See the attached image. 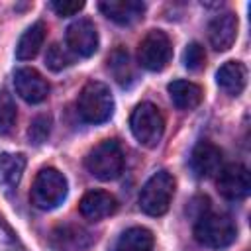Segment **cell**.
<instances>
[{
	"label": "cell",
	"instance_id": "9c48e42d",
	"mask_svg": "<svg viewBox=\"0 0 251 251\" xmlns=\"http://www.w3.org/2000/svg\"><path fill=\"white\" fill-rule=\"evenodd\" d=\"M67 49L75 57H90L98 49V31L90 20H76L67 27Z\"/></svg>",
	"mask_w": 251,
	"mask_h": 251
},
{
	"label": "cell",
	"instance_id": "484cf974",
	"mask_svg": "<svg viewBox=\"0 0 251 251\" xmlns=\"http://www.w3.org/2000/svg\"><path fill=\"white\" fill-rule=\"evenodd\" d=\"M53 12H57V16L61 18H67V16H75L78 14L82 8H84V2L82 0H55L49 4Z\"/></svg>",
	"mask_w": 251,
	"mask_h": 251
},
{
	"label": "cell",
	"instance_id": "5bb4252c",
	"mask_svg": "<svg viewBox=\"0 0 251 251\" xmlns=\"http://www.w3.org/2000/svg\"><path fill=\"white\" fill-rule=\"evenodd\" d=\"M100 12L120 25H129L143 18L145 4L139 0H104L98 4Z\"/></svg>",
	"mask_w": 251,
	"mask_h": 251
},
{
	"label": "cell",
	"instance_id": "4316f807",
	"mask_svg": "<svg viewBox=\"0 0 251 251\" xmlns=\"http://www.w3.org/2000/svg\"><path fill=\"white\" fill-rule=\"evenodd\" d=\"M0 251H24V247L10 231V227L2 222V218H0Z\"/></svg>",
	"mask_w": 251,
	"mask_h": 251
},
{
	"label": "cell",
	"instance_id": "7a4b0ae2",
	"mask_svg": "<svg viewBox=\"0 0 251 251\" xmlns=\"http://www.w3.org/2000/svg\"><path fill=\"white\" fill-rule=\"evenodd\" d=\"M237 235V227L233 220L227 214H218V212H204L198 216L194 224V237L198 243L212 247V249H222L233 243Z\"/></svg>",
	"mask_w": 251,
	"mask_h": 251
},
{
	"label": "cell",
	"instance_id": "6da1fadb",
	"mask_svg": "<svg viewBox=\"0 0 251 251\" xmlns=\"http://www.w3.org/2000/svg\"><path fill=\"white\" fill-rule=\"evenodd\" d=\"M76 110L80 118L88 124H102L114 114V96L108 84L100 80H90L78 94Z\"/></svg>",
	"mask_w": 251,
	"mask_h": 251
},
{
	"label": "cell",
	"instance_id": "7c38bea8",
	"mask_svg": "<svg viewBox=\"0 0 251 251\" xmlns=\"http://www.w3.org/2000/svg\"><path fill=\"white\" fill-rule=\"evenodd\" d=\"M237 37V16L231 12L218 14L208 25V39L216 51H227Z\"/></svg>",
	"mask_w": 251,
	"mask_h": 251
},
{
	"label": "cell",
	"instance_id": "30bf717a",
	"mask_svg": "<svg viewBox=\"0 0 251 251\" xmlns=\"http://www.w3.org/2000/svg\"><path fill=\"white\" fill-rule=\"evenodd\" d=\"M14 86L20 98L25 100L27 104H39L49 94L47 80L31 67H22L14 73Z\"/></svg>",
	"mask_w": 251,
	"mask_h": 251
},
{
	"label": "cell",
	"instance_id": "44dd1931",
	"mask_svg": "<svg viewBox=\"0 0 251 251\" xmlns=\"http://www.w3.org/2000/svg\"><path fill=\"white\" fill-rule=\"evenodd\" d=\"M108 69L114 75V78L122 84V86H129L135 80V73L131 67V59L127 55V51L124 49H116L110 57H108Z\"/></svg>",
	"mask_w": 251,
	"mask_h": 251
},
{
	"label": "cell",
	"instance_id": "52a82bcc",
	"mask_svg": "<svg viewBox=\"0 0 251 251\" xmlns=\"http://www.w3.org/2000/svg\"><path fill=\"white\" fill-rule=\"evenodd\" d=\"M171 55H173V45H171V39L165 31L161 29H151L139 43V49H137V59H139V65L147 71H163L169 61H171Z\"/></svg>",
	"mask_w": 251,
	"mask_h": 251
},
{
	"label": "cell",
	"instance_id": "e0dca14e",
	"mask_svg": "<svg viewBox=\"0 0 251 251\" xmlns=\"http://www.w3.org/2000/svg\"><path fill=\"white\" fill-rule=\"evenodd\" d=\"M167 90L178 110H194L202 102V88L190 80H173Z\"/></svg>",
	"mask_w": 251,
	"mask_h": 251
},
{
	"label": "cell",
	"instance_id": "8fae6325",
	"mask_svg": "<svg viewBox=\"0 0 251 251\" xmlns=\"http://www.w3.org/2000/svg\"><path fill=\"white\" fill-rule=\"evenodd\" d=\"M190 167L198 178H212L222 171V151L212 141H200L192 149Z\"/></svg>",
	"mask_w": 251,
	"mask_h": 251
},
{
	"label": "cell",
	"instance_id": "d6986e66",
	"mask_svg": "<svg viewBox=\"0 0 251 251\" xmlns=\"http://www.w3.org/2000/svg\"><path fill=\"white\" fill-rule=\"evenodd\" d=\"M153 243H155L153 233L147 227L135 226V227L126 229L118 237V241L114 245V251H151Z\"/></svg>",
	"mask_w": 251,
	"mask_h": 251
},
{
	"label": "cell",
	"instance_id": "8992f818",
	"mask_svg": "<svg viewBox=\"0 0 251 251\" xmlns=\"http://www.w3.org/2000/svg\"><path fill=\"white\" fill-rule=\"evenodd\" d=\"M129 127L133 137L143 147H155L165 131V120L159 112V108L151 102H141L135 106L129 118Z\"/></svg>",
	"mask_w": 251,
	"mask_h": 251
},
{
	"label": "cell",
	"instance_id": "ac0fdd59",
	"mask_svg": "<svg viewBox=\"0 0 251 251\" xmlns=\"http://www.w3.org/2000/svg\"><path fill=\"white\" fill-rule=\"evenodd\" d=\"M43 41H45V24L43 22H35L33 25H29L22 33V37H20V41L16 45V57L20 61L33 59L39 53V49L43 47Z\"/></svg>",
	"mask_w": 251,
	"mask_h": 251
},
{
	"label": "cell",
	"instance_id": "ba28073f",
	"mask_svg": "<svg viewBox=\"0 0 251 251\" xmlns=\"http://www.w3.org/2000/svg\"><path fill=\"white\" fill-rule=\"evenodd\" d=\"M218 180V192L227 198V200H241L249 194L251 188V178H249V171L239 165V163H231L222 167V171L216 175Z\"/></svg>",
	"mask_w": 251,
	"mask_h": 251
},
{
	"label": "cell",
	"instance_id": "d4e9b609",
	"mask_svg": "<svg viewBox=\"0 0 251 251\" xmlns=\"http://www.w3.org/2000/svg\"><path fill=\"white\" fill-rule=\"evenodd\" d=\"M49 133H51V118H49V116H45V114L37 116V118L31 122L29 129H27L29 141H31V143H35V145L43 143V141L49 137Z\"/></svg>",
	"mask_w": 251,
	"mask_h": 251
},
{
	"label": "cell",
	"instance_id": "277c9868",
	"mask_svg": "<svg viewBox=\"0 0 251 251\" xmlns=\"http://www.w3.org/2000/svg\"><path fill=\"white\" fill-rule=\"evenodd\" d=\"M88 173L98 180H114L124 171V153L118 141L104 139L96 147H92L84 161Z\"/></svg>",
	"mask_w": 251,
	"mask_h": 251
},
{
	"label": "cell",
	"instance_id": "7402d4cb",
	"mask_svg": "<svg viewBox=\"0 0 251 251\" xmlns=\"http://www.w3.org/2000/svg\"><path fill=\"white\" fill-rule=\"evenodd\" d=\"M75 61V55L65 49L61 43H53L47 47V53H45V65L51 69V71H63L67 67H71Z\"/></svg>",
	"mask_w": 251,
	"mask_h": 251
},
{
	"label": "cell",
	"instance_id": "cb8c5ba5",
	"mask_svg": "<svg viewBox=\"0 0 251 251\" xmlns=\"http://www.w3.org/2000/svg\"><path fill=\"white\" fill-rule=\"evenodd\" d=\"M204 61H206V53H204V47L196 41L188 43L184 53H182V63L188 71H200L204 67Z\"/></svg>",
	"mask_w": 251,
	"mask_h": 251
},
{
	"label": "cell",
	"instance_id": "3957f363",
	"mask_svg": "<svg viewBox=\"0 0 251 251\" xmlns=\"http://www.w3.org/2000/svg\"><path fill=\"white\" fill-rule=\"evenodd\" d=\"M67 178L63 176V173H59L53 167H45L37 173L33 184H31V204L37 210H53L57 208L65 198H67Z\"/></svg>",
	"mask_w": 251,
	"mask_h": 251
},
{
	"label": "cell",
	"instance_id": "2e32d148",
	"mask_svg": "<svg viewBox=\"0 0 251 251\" xmlns=\"http://www.w3.org/2000/svg\"><path fill=\"white\" fill-rule=\"evenodd\" d=\"M90 243V233L78 226H61L51 233V245L55 251H84Z\"/></svg>",
	"mask_w": 251,
	"mask_h": 251
},
{
	"label": "cell",
	"instance_id": "ffe728a7",
	"mask_svg": "<svg viewBox=\"0 0 251 251\" xmlns=\"http://www.w3.org/2000/svg\"><path fill=\"white\" fill-rule=\"evenodd\" d=\"M25 169V157L20 153H2L0 155V182L6 188H16Z\"/></svg>",
	"mask_w": 251,
	"mask_h": 251
},
{
	"label": "cell",
	"instance_id": "5b68a950",
	"mask_svg": "<svg viewBox=\"0 0 251 251\" xmlns=\"http://www.w3.org/2000/svg\"><path fill=\"white\" fill-rule=\"evenodd\" d=\"M175 196V178L167 171H157L141 188L139 208L149 216H163Z\"/></svg>",
	"mask_w": 251,
	"mask_h": 251
},
{
	"label": "cell",
	"instance_id": "603a6c76",
	"mask_svg": "<svg viewBox=\"0 0 251 251\" xmlns=\"http://www.w3.org/2000/svg\"><path fill=\"white\" fill-rule=\"evenodd\" d=\"M16 102L6 90L0 92V135L8 133L16 124Z\"/></svg>",
	"mask_w": 251,
	"mask_h": 251
},
{
	"label": "cell",
	"instance_id": "9a60e30c",
	"mask_svg": "<svg viewBox=\"0 0 251 251\" xmlns=\"http://www.w3.org/2000/svg\"><path fill=\"white\" fill-rule=\"evenodd\" d=\"M218 86L227 96H239L247 84V69L239 61H226L216 73Z\"/></svg>",
	"mask_w": 251,
	"mask_h": 251
},
{
	"label": "cell",
	"instance_id": "4fadbf2b",
	"mask_svg": "<svg viewBox=\"0 0 251 251\" xmlns=\"http://www.w3.org/2000/svg\"><path fill=\"white\" fill-rule=\"evenodd\" d=\"M80 216L90 220V222H100L108 216H112L118 210V202L110 192L104 190H90L82 196L78 204Z\"/></svg>",
	"mask_w": 251,
	"mask_h": 251
}]
</instances>
